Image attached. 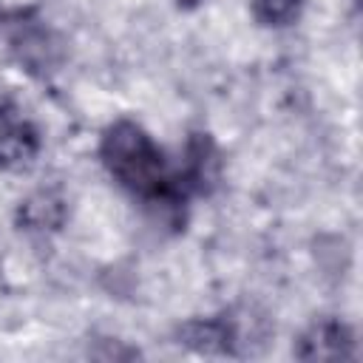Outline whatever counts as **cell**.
Returning <instances> with one entry per match:
<instances>
[{
	"instance_id": "obj_4",
	"label": "cell",
	"mask_w": 363,
	"mask_h": 363,
	"mask_svg": "<svg viewBox=\"0 0 363 363\" xmlns=\"http://www.w3.org/2000/svg\"><path fill=\"white\" fill-rule=\"evenodd\" d=\"M179 343L201 354H235L238 329L230 318H193L179 326Z\"/></svg>"
},
{
	"instance_id": "obj_1",
	"label": "cell",
	"mask_w": 363,
	"mask_h": 363,
	"mask_svg": "<svg viewBox=\"0 0 363 363\" xmlns=\"http://www.w3.org/2000/svg\"><path fill=\"white\" fill-rule=\"evenodd\" d=\"M99 159L105 170L133 196L159 201H176L182 196L179 182L167 173L159 145L142 125L130 119H116L105 128L99 142Z\"/></svg>"
},
{
	"instance_id": "obj_6",
	"label": "cell",
	"mask_w": 363,
	"mask_h": 363,
	"mask_svg": "<svg viewBox=\"0 0 363 363\" xmlns=\"http://www.w3.org/2000/svg\"><path fill=\"white\" fill-rule=\"evenodd\" d=\"M218 179V153L210 136L193 133L187 142V162H184V179H176L182 193L184 190H207Z\"/></svg>"
},
{
	"instance_id": "obj_2",
	"label": "cell",
	"mask_w": 363,
	"mask_h": 363,
	"mask_svg": "<svg viewBox=\"0 0 363 363\" xmlns=\"http://www.w3.org/2000/svg\"><path fill=\"white\" fill-rule=\"evenodd\" d=\"M292 352L301 360H354L357 343L343 320H318L298 337Z\"/></svg>"
},
{
	"instance_id": "obj_3",
	"label": "cell",
	"mask_w": 363,
	"mask_h": 363,
	"mask_svg": "<svg viewBox=\"0 0 363 363\" xmlns=\"http://www.w3.org/2000/svg\"><path fill=\"white\" fill-rule=\"evenodd\" d=\"M40 153V133L14 105H0V167H28Z\"/></svg>"
},
{
	"instance_id": "obj_7",
	"label": "cell",
	"mask_w": 363,
	"mask_h": 363,
	"mask_svg": "<svg viewBox=\"0 0 363 363\" xmlns=\"http://www.w3.org/2000/svg\"><path fill=\"white\" fill-rule=\"evenodd\" d=\"M62 199L51 190H37L20 204V224L26 230H54L62 224Z\"/></svg>"
},
{
	"instance_id": "obj_9",
	"label": "cell",
	"mask_w": 363,
	"mask_h": 363,
	"mask_svg": "<svg viewBox=\"0 0 363 363\" xmlns=\"http://www.w3.org/2000/svg\"><path fill=\"white\" fill-rule=\"evenodd\" d=\"M176 3H179L182 9H193V6H199L201 0H176Z\"/></svg>"
},
{
	"instance_id": "obj_8",
	"label": "cell",
	"mask_w": 363,
	"mask_h": 363,
	"mask_svg": "<svg viewBox=\"0 0 363 363\" xmlns=\"http://www.w3.org/2000/svg\"><path fill=\"white\" fill-rule=\"evenodd\" d=\"M303 3L306 0H250V9H252V17L261 26L284 28V26H292L301 17Z\"/></svg>"
},
{
	"instance_id": "obj_5",
	"label": "cell",
	"mask_w": 363,
	"mask_h": 363,
	"mask_svg": "<svg viewBox=\"0 0 363 363\" xmlns=\"http://www.w3.org/2000/svg\"><path fill=\"white\" fill-rule=\"evenodd\" d=\"M11 48L17 51V60L34 74H45L57 65L60 48L54 43L51 31L43 26H20V31L11 37Z\"/></svg>"
}]
</instances>
